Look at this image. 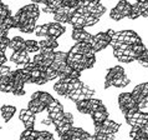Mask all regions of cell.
I'll use <instances>...</instances> for the list:
<instances>
[{
	"label": "cell",
	"instance_id": "obj_1",
	"mask_svg": "<svg viewBox=\"0 0 148 140\" xmlns=\"http://www.w3.org/2000/svg\"><path fill=\"white\" fill-rule=\"evenodd\" d=\"M90 118L92 119V123L93 125H98V124H102L106 119L110 118V112L107 109V106H106L105 104L100 106L97 110H95V112L91 113V115H90Z\"/></svg>",
	"mask_w": 148,
	"mask_h": 140
},
{
	"label": "cell",
	"instance_id": "obj_2",
	"mask_svg": "<svg viewBox=\"0 0 148 140\" xmlns=\"http://www.w3.org/2000/svg\"><path fill=\"white\" fill-rule=\"evenodd\" d=\"M65 31H66V28H65L62 24L56 23V21L49 23V34H47L49 38H52V39L57 40L65 34Z\"/></svg>",
	"mask_w": 148,
	"mask_h": 140
},
{
	"label": "cell",
	"instance_id": "obj_3",
	"mask_svg": "<svg viewBox=\"0 0 148 140\" xmlns=\"http://www.w3.org/2000/svg\"><path fill=\"white\" fill-rule=\"evenodd\" d=\"M19 10L23 11V13H25L29 16V19H34V20H39L40 15H41V10H40L39 5L38 4H34V3L26 4V5L20 8Z\"/></svg>",
	"mask_w": 148,
	"mask_h": 140
},
{
	"label": "cell",
	"instance_id": "obj_4",
	"mask_svg": "<svg viewBox=\"0 0 148 140\" xmlns=\"http://www.w3.org/2000/svg\"><path fill=\"white\" fill-rule=\"evenodd\" d=\"M16 114V106L15 105H10V104H4L0 106V116L4 121L10 123L11 119L14 118V115Z\"/></svg>",
	"mask_w": 148,
	"mask_h": 140
},
{
	"label": "cell",
	"instance_id": "obj_5",
	"mask_svg": "<svg viewBox=\"0 0 148 140\" xmlns=\"http://www.w3.org/2000/svg\"><path fill=\"white\" fill-rule=\"evenodd\" d=\"M91 38H92V34H90V33L86 31L85 29H72L71 39L73 40V42H76V43L86 42L87 43Z\"/></svg>",
	"mask_w": 148,
	"mask_h": 140
},
{
	"label": "cell",
	"instance_id": "obj_6",
	"mask_svg": "<svg viewBox=\"0 0 148 140\" xmlns=\"http://www.w3.org/2000/svg\"><path fill=\"white\" fill-rule=\"evenodd\" d=\"M9 49H11L13 51L25 50V39L20 35H14L13 38H10Z\"/></svg>",
	"mask_w": 148,
	"mask_h": 140
},
{
	"label": "cell",
	"instance_id": "obj_7",
	"mask_svg": "<svg viewBox=\"0 0 148 140\" xmlns=\"http://www.w3.org/2000/svg\"><path fill=\"white\" fill-rule=\"evenodd\" d=\"M132 81H131V78L128 75H122V76H118V78H114L113 81H112V86L116 89H123L126 86H128Z\"/></svg>",
	"mask_w": 148,
	"mask_h": 140
},
{
	"label": "cell",
	"instance_id": "obj_8",
	"mask_svg": "<svg viewBox=\"0 0 148 140\" xmlns=\"http://www.w3.org/2000/svg\"><path fill=\"white\" fill-rule=\"evenodd\" d=\"M40 44V49L42 48H47V49H51V50H56L57 48H60V43L57 42L56 39H52V38H49V36H46V38H44L42 40H40L39 42Z\"/></svg>",
	"mask_w": 148,
	"mask_h": 140
},
{
	"label": "cell",
	"instance_id": "obj_9",
	"mask_svg": "<svg viewBox=\"0 0 148 140\" xmlns=\"http://www.w3.org/2000/svg\"><path fill=\"white\" fill-rule=\"evenodd\" d=\"M25 51L27 54H38L40 53V44L35 39L25 40Z\"/></svg>",
	"mask_w": 148,
	"mask_h": 140
},
{
	"label": "cell",
	"instance_id": "obj_10",
	"mask_svg": "<svg viewBox=\"0 0 148 140\" xmlns=\"http://www.w3.org/2000/svg\"><path fill=\"white\" fill-rule=\"evenodd\" d=\"M75 108L79 112V114H85V115H91V112L88 110V99L85 100H79L75 103Z\"/></svg>",
	"mask_w": 148,
	"mask_h": 140
},
{
	"label": "cell",
	"instance_id": "obj_11",
	"mask_svg": "<svg viewBox=\"0 0 148 140\" xmlns=\"http://www.w3.org/2000/svg\"><path fill=\"white\" fill-rule=\"evenodd\" d=\"M106 11H107V8H106V6L103 5V4L101 3V4H98V5H96V6H95L91 11H90V15L100 20V19L102 18V16H103V15L106 14Z\"/></svg>",
	"mask_w": 148,
	"mask_h": 140
},
{
	"label": "cell",
	"instance_id": "obj_12",
	"mask_svg": "<svg viewBox=\"0 0 148 140\" xmlns=\"http://www.w3.org/2000/svg\"><path fill=\"white\" fill-rule=\"evenodd\" d=\"M52 89H54V91L59 96L65 98V95L67 94V84L66 83H62V81H60V80L56 81V83L52 85Z\"/></svg>",
	"mask_w": 148,
	"mask_h": 140
},
{
	"label": "cell",
	"instance_id": "obj_13",
	"mask_svg": "<svg viewBox=\"0 0 148 140\" xmlns=\"http://www.w3.org/2000/svg\"><path fill=\"white\" fill-rule=\"evenodd\" d=\"M36 21L38 20H34V19H29L26 24H24L20 29V33H24V34H32L35 31V28H36Z\"/></svg>",
	"mask_w": 148,
	"mask_h": 140
},
{
	"label": "cell",
	"instance_id": "obj_14",
	"mask_svg": "<svg viewBox=\"0 0 148 140\" xmlns=\"http://www.w3.org/2000/svg\"><path fill=\"white\" fill-rule=\"evenodd\" d=\"M34 34L38 36V38H46L49 34V23L41 24V25H36Z\"/></svg>",
	"mask_w": 148,
	"mask_h": 140
},
{
	"label": "cell",
	"instance_id": "obj_15",
	"mask_svg": "<svg viewBox=\"0 0 148 140\" xmlns=\"http://www.w3.org/2000/svg\"><path fill=\"white\" fill-rule=\"evenodd\" d=\"M139 16H142L141 5H139V3H134V4H132V9H131V14L128 16V19L130 20H136V19H138Z\"/></svg>",
	"mask_w": 148,
	"mask_h": 140
},
{
	"label": "cell",
	"instance_id": "obj_16",
	"mask_svg": "<svg viewBox=\"0 0 148 140\" xmlns=\"http://www.w3.org/2000/svg\"><path fill=\"white\" fill-rule=\"evenodd\" d=\"M39 100L42 103V104L45 105H49V104H51L52 101L55 100V98L51 95L50 93H47V91H44V90H41V93H40V98H39Z\"/></svg>",
	"mask_w": 148,
	"mask_h": 140
},
{
	"label": "cell",
	"instance_id": "obj_17",
	"mask_svg": "<svg viewBox=\"0 0 148 140\" xmlns=\"http://www.w3.org/2000/svg\"><path fill=\"white\" fill-rule=\"evenodd\" d=\"M103 105V101L101 100V99H96V98H91L88 99V110L90 112H95V110H97L100 106Z\"/></svg>",
	"mask_w": 148,
	"mask_h": 140
},
{
	"label": "cell",
	"instance_id": "obj_18",
	"mask_svg": "<svg viewBox=\"0 0 148 140\" xmlns=\"http://www.w3.org/2000/svg\"><path fill=\"white\" fill-rule=\"evenodd\" d=\"M108 16H110V19L111 20H113V21H116V23H120L122 21L123 19V15L121 13H118V11L114 9V8H112V9H110V13H108Z\"/></svg>",
	"mask_w": 148,
	"mask_h": 140
},
{
	"label": "cell",
	"instance_id": "obj_19",
	"mask_svg": "<svg viewBox=\"0 0 148 140\" xmlns=\"http://www.w3.org/2000/svg\"><path fill=\"white\" fill-rule=\"evenodd\" d=\"M131 49L134 51V53H137L138 55H141L143 51L146 50V45L143 44V43H137V44H133V45H131Z\"/></svg>",
	"mask_w": 148,
	"mask_h": 140
},
{
	"label": "cell",
	"instance_id": "obj_20",
	"mask_svg": "<svg viewBox=\"0 0 148 140\" xmlns=\"http://www.w3.org/2000/svg\"><path fill=\"white\" fill-rule=\"evenodd\" d=\"M35 121H36V115L31 116L30 119H27L26 121L23 123L24 129H35Z\"/></svg>",
	"mask_w": 148,
	"mask_h": 140
},
{
	"label": "cell",
	"instance_id": "obj_21",
	"mask_svg": "<svg viewBox=\"0 0 148 140\" xmlns=\"http://www.w3.org/2000/svg\"><path fill=\"white\" fill-rule=\"evenodd\" d=\"M98 21H100L98 19L93 18V16H91V15H88V16H86V18H85V26H86V28H88V26H95L96 24H98Z\"/></svg>",
	"mask_w": 148,
	"mask_h": 140
},
{
	"label": "cell",
	"instance_id": "obj_22",
	"mask_svg": "<svg viewBox=\"0 0 148 140\" xmlns=\"http://www.w3.org/2000/svg\"><path fill=\"white\" fill-rule=\"evenodd\" d=\"M11 71H13V68L11 67H9V65H1V67H0V78L9 76Z\"/></svg>",
	"mask_w": 148,
	"mask_h": 140
},
{
	"label": "cell",
	"instance_id": "obj_23",
	"mask_svg": "<svg viewBox=\"0 0 148 140\" xmlns=\"http://www.w3.org/2000/svg\"><path fill=\"white\" fill-rule=\"evenodd\" d=\"M126 4H127V0H117V4L114 5V9H116L118 13H122L123 9L126 8Z\"/></svg>",
	"mask_w": 148,
	"mask_h": 140
},
{
	"label": "cell",
	"instance_id": "obj_24",
	"mask_svg": "<svg viewBox=\"0 0 148 140\" xmlns=\"http://www.w3.org/2000/svg\"><path fill=\"white\" fill-rule=\"evenodd\" d=\"M64 104H61V103L57 100V99H55L54 101L51 103V104H49L47 106H46V112H51L52 109H55V108H59V106H62Z\"/></svg>",
	"mask_w": 148,
	"mask_h": 140
},
{
	"label": "cell",
	"instance_id": "obj_25",
	"mask_svg": "<svg viewBox=\"0 0 148 140\" xmlns=\"http://www.w3.org/2000/svg\"><path fill=\"white\" fill-rule=\"evenodd\" d=\"M117 61H120V63H123V64H131L132 61H136V60H133L131 56H127V55H122V56H120L117 59Z\"/></svg>",
	"mask_w": 148,
	"mask_h": 140
},
{
	"label": "cell",
	"instance_id": "obj_26",
	"mask_svg": "<svg viewBox=\"0 0 148 140\" xmlns=\"http://www.w3.org/2000/svg\"><path fill=\"white\" fill-rule=\"evenodd\" d=\"M5 51H3V50L0 51V67H1V65H6V63L9 61V59H8V56L5 54Z\"/></svg>",
	"mask_w": 148,
	"mask_h": 140
},
{
	"label": "cell",
	"instance_id": "obj_27",
	"mask_svg": "<svg viewBox=\"0 0 148 140\" xmlns=\"http://www.w3.org/2000/svg\"><path fill=\"white\" fill-rule=\"evenodd\" d=\"M40 123H41V124H42V125H45V126H54V121H52V120H51V119L49 118V116L44 118V119H42V120H41Z\"/></svg>",
	"mask_w": 148,
	"mask_h": 140
},
{
	"label": "cell",
	"instance_id": "obj_28",
	"mask_svg": "<svg viewBox=\"0 0 148 140\" xmlns=\"http://www.w3.org/2000/svg\"><path fill=\"white\" fill-rule=\"evenodd\" d=\"M81 75H82V73H81V71H77V70H72L71 74H70L69 76H70V78H72V79H80Z\"/></svg>",
	"mask_w": 148,
	"mask_h": 140
},
{
	"label": "cell",
	"instance_id": "obj_29",
	"mask_svg": "<svg viewBox=\"0 0 148 140\" xmlns=\"http://www.w3.org/2000/svg\"><path fill=\"white\" fill-rule=\"evenodd\" d=\"M13 95H14V96H25V95H26V90H25V89L14 90V91H13Z\"/></svg>",
	"mask_w": 148,
	"mask_h": 140
},
{
	"label": "cell",
	"instance_id": "obj_30",
	"mask_svg": "<svg viewBox=\"0 0 148 140\" xmlns=\"http://www.w3.org/2000/svg\"><path fill=\"white\" fill-rule=\"evenodd\" d=\"M112 55L116 58V59H118L120 56L123 55V50H121V49H113V50H112Z\"/></svg>",
	"mask_w": 148,
	"mask_h": 140
},
{
	"label": "cell",
	"instance_id": "obj_31",
	"mask_svg": "<svg viewBox=\"0 0 148 140\" xmlns=\"http://www.w3.org/2000/svg\"><path fill=\"white\" fill-rule=\"evenodd\" d=\"M142 95H143V96L148 95V81H145V83H142Z\"/></svg>",
	"mask_w": 148,
	"mask_h": 140
},
{
	"label": "cell",
	"instance_id": "obj_32",
	"mask_svg": "<svg viewBox=\"0 0 148 140\" xmlns=\"http://www.w3.org/2000/svg\"><path fill=\"white\" fill-rule=\"evenodd\" d=\"M19 140H36V139L31 138V137H26V138H21V137H19Z\"/></svg>",
	"mask_w": 148,
	"mask_h": 140
}]
</instances>
